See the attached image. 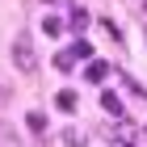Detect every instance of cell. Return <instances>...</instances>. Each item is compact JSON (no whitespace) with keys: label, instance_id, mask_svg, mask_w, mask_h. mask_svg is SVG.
I'll list each match as a JSON object with an SVG mask.
<instances>
[{"label":"cell","instance_id":"obj_1","mask_svg":"<svg viewBox=\"0 0 147 147\" xmlns=\"http://www.w3.org/2000/svg\"><path fill=\"white\" fill-rule=\"evenodd\" d=\"M13 63H17V71H25V76L38 71V55H34L30 34H17V38H13Z\"/></svg>","mask_w":147,"mask_h":147},{"label":"cell","instance_id":"obj_2","mask_svg":"<svg viewBox=\"0 0 147 147\" xmlns=\"http://www.w3.org/2000/svg\"><path fill=\"white\" fill-rule=\"evenodd\" d=\"M105 76H109V63H101V59H92L88 67H84V80H88V84H101Z\"/></svg>","mask_w":147,"mask_h":147},{"label":"cell","instance_id":"obj_3","mask_svg":"<svg viewBox=\"0 0 147 147\" xmlns=\"http://www.w3.org/2000/svg\"><path fill=\"white\" fill-rule=\"evenodd\" d=\"M0 147H21V139H17V130L9 122H0Z\"/></svg>","mask_w":147,"mask_h":147},{"label":"cell","instance_id":"obj_4","mask_svg":"<svg viewBox=\"0 0 147 147\" xmlns=\"http://www.w3.org/2000/svg\"><path fill=\"white\" fill-rule=\"evenodd\" d=\"M101 105H105L109 113H122V101H118V92H105V97H101Z\"/></svg>","mask_w":147,"mask_h":147},{"label":"cell","instance_id":"obj_5","mask_svg":"<svg viewBox=\"0 0 147 147\" xmlns=\"http://www.w3.org/2000/svg\"><path fill=\"white\" fill-rule=\"evenodd\" d=\"M63 143H67V147H84V135L71 126V130H63Z\"/></svg>","mask_w":147,"mask_h":147},{"label":"cell","instance_id":"obj_6","mask_svg":"<svg viewBox=\"0 0 147 147\" xmlns=\"http://www.w3.org/2000/svg\"><path fill=\"white\" fill-rule=\"evenodd\" d=\"M55 101H59V109H67V113H71V109H76V92H59Z\"/></svg>","mask_w":147,"mask_h":147},{"label":"cell","instance_id":"obj_7","mask_svg":"<svg viewBox=\"0 0 147 147\" xmlns=\"http://www.w3.org/2000/svg\"><path fill=\"white\" fill-rule=\"evenodd\" d=\"M67 55H71V59H88V55H92V46H88V42H76Z\"/></svg>","mask_w":147,"mask_h":147},{"label":"cell","instance_id":"obj_8","mask_svg":"<svg viewBox=\"0 0 147 147\" xmlns=\"http://www.w3.org/2000/svg\"><path fill=\"white\" fill-rule=\"evenodd\" d=\"M42 30H46V34H63V21H59V17H46Z\"/></svg>","mask_w":147,"mask_h":147},{"label":"cell","instance_id":"obj_9","mask_svg":"<svg viewBox=\"0 0 147 147\" xmlns=\"http://www.w3.org/2000/svg\"><path fill=\"white\" fill-rule=\"evenodd\" d=\"M84 25H88V13L76 9V13H71V30H84Z\"/></svg>","mask_w":147,"mask_h":147},{"label":"cell","instance_id":"obj_10","mask_svg":"<svg viewBox=\"0 0 147 147\" xmlns=\"http://www.w3.org/2000/svg\"><path fill=\"white\" fill-rule=\"evenodd\" d=\"M30 130H46V118H42V113H30Z\"/></svg>","mask_w":147,"mask_h":147}]
</instances>
